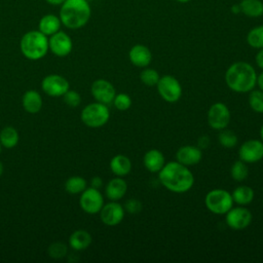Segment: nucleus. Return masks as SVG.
<instances>
[{"label": "nucleus", "instance_id": "nucleus-20", "mask_svg": "<svg viewBox=\"0 0 263 263\" xmlns=\"http://www.w3.org/2000/svg\"><path fill=\"white\" fill-rule=\"evenodd\" d=\"M62 22L59 15L55 14H45L43 15L38 23V30L43 33L45 36L49 37L61 30Z\"/></svg>", "mask_w": 263, "mask_h": 263}, {"label": "nucleus", "instance_id": "nucleus-37", "mask_svg": "<svg viewBox=\"0 0 263 263\" xmlns=\"http://www.w3.org/2000/svg\"><path fill=\"white\" fill-rule=\"evenodd\" d=\"M211 141H210V138L208 136H201L198 138V141H197V147L199 149H205L209 147Z\"/></svg>", "mask_w": 263, "mask_h": 263}, {"label": "nucleus", "instance_id": "nucleus-33", "mask_svg": "<svg viewBox=\"0 0 263 263\" xmlns=\"http://www.w3.org/2000/svg\"><path fill=\"white\" fill-rule=\"evenodd\" d=\"M113 105L114 107L119 110V111H126L130 108L132 106V98L124 92H120V93H116L113 100Z\"/></svg>", "mask_w": 263, "mask_h": 263}, {"label": "nucleus", "instance_id": "nucleus-18", "mask_svg": "<svg viewBox=\"0 0 263 263\" xmlns=\"http://www.w3.org/2000/svg\"><path fill=\"white\" fill-rule=\"evenodd\" d=\"M127 192V184L122 179V177H115L111 179L106 187H105V194L109 200L118 201Z\"/></svg>", "mask_w": 263, "mask_h": 263}, {"label": "nucleus", "instance_id": "nucleus-25", "mask_svg": "<svg viewBox=\"0 0 263 263\" xmlns=\"http://www.w3.org/2000/svg\"><path fill=\"white\" fill-rule=\"evenodd\" d=\"M238 5L240 12L249 17L263 15V2L261 0H241Z\"/></svg>", "mask_w": 263, "mask_h": 263}, {"label": "nucleus", "instance_id": "nucleus-36", "mask_svg": "<svg viewBox=\"0 0 263 263\" xmlns=\"http://www.w3.org/2000/svg\"><path fill=\"white\" fill-rule=\"evenodd\" d=\"M123 208H124V211L127 212L128 214L135 215V214H139L142 211L143 204L137 198H129L125 201Z\"/></svg>", "mask_w": 263, "mask_h": 263}, {"label": "nucleus", "instance_id": "nucleus-39", "mask_svg": "<svg viewBox=\"0 0 263 263\" xmlns=\"http://www.w3.org/2000/svg\"><path fill=\"white\" fill-rule=\"evenodd\" d=\"M103 186V180L102 178L100 177H93L91 180H90V187L92 188H96V189H100L101 187Z\"/></svg>", "mask_w": 263, "mask_h": 263}, {"label": "nucleus", "instance_id": "nucleus-13", "mask_svg": "<svg viewBox=\"0 0 263 263\" xmlns=\"http://www.w3.org/2000/svg\"><path fill=\"white\" fill-rule=\"evenodd\" d=\"M48 46L54 55L63 58L72 51L73 42L67 33L60 30L48 37Z\"/></svg>", "mask_w": 263, "mask_h": 263}, {"label": "nucleus", "instance_id": "nucleus-7", "mask_svg": "<svg viewBox=\"0 0 263 263\" xmlns=\"http://www.w3.org/2000/svg\"><path fill=\"white\" fill-rule=\"evenodd\" d=\"M157 92L161 99L167 103H176L182 97V85L180 81L172 75L160 76L156 84Z\"/></svg>", "mask_w": 263, "mask_h": 263}, {"label": "nucleus", "instance_id": "nucleus-5", "mask_svg": "<svg viewBox=\"0 0 263 263\" xmlns=\"http://www.w3.org/2000/svg\"><path fill=\"white\" fill-rule=\"evenodd\" d=\"M80 117L86 126L98 128L108 122L110 118V110L107 105L96 101L82 109Z\"/></svg>", "mask_w": 263, "mask_h": 263}, {"label": "nucleus", "instance_id": "nucleus-35", "mask_svg": "<svg viewBox=\"0 0 263 263\" xmlns=\"http://www.w3.org/2000/svg\"><path fill=\"white\" fill-rule=\"evenodd\" d=\"M64 103L68 105L71 108H76L80 105L81 103V97L76 90H68L64 96H63Z\"/></svg>", "mask_w": 263, "mask_h": 263}, {"label": "nucleus", "instance_id": "nucleus-44", "mask_svg": "<svg viewBox=\"0 0 263 263\" xmlns=\"http://www.w3.org/2000/svg\"><path fill=\"white\" fill-rule=\"evenodd\" d=\"M2 173H3V164H2V162L0 161V176L2 175Z\"/></svg>", "mask_w": 263, "mask_h": 263}, {"label": "nucleus", "instance_id": "nucleus-38", "mask_svg": "<svg viewBox=\"0 0 263 263\" xmlns=\"http://www.w3.org/2000/svg\"><path fill=\"white\" fill-rule=\"evenodd\" d=\"M255 62H256V65L263 70V48H260L258 50V52L256 53V57H255Z\"/></svg>", "mask_w": 263, "mask_h": 263}, {"label": "nucleus", "instance_id": "nucleus-30", "mask_svg": "<svg viewBox=\"0 0 263 263\" xmlns=\"http://www.w3.org/2000/svg\"><path fill=\"white\" fill-rule=\"evenodd\" d=\"M219 132L220 133L218 135V141L222 147L230 149V148H233L236 146L238 139H237V136L232 130L227 129V127H226Z\"/></svg>", "mask_w": 263, "mask_h": 263}, {"label": "nucleus", "instance_id": "nucleus-16", "mask_svg": "<svg viewBox=\"0 0 263 263\" xmlns=\"http://www.w3.org/2000/svg\"><path fill=\"white\" fill-rule=\"evenodd\" d=\"M202 158V151L197 146L185 145L181 146L176 152V160L186 166L197 164Z\"/></svg>", "mask_w": 263, "mask_h": 263}, {"label": "nucleus", "instance_id": "nucleus-21", "mask_svg": "<svg viewBox=\"0 0 263 263\" xmlns=\"http://www.w3.org/2000/svg\"><path fill=\"white\" fill-rule=\"evenodd\" d=\"M110 170L116 177H124L132 171V161L127 156L117 154L110 160Z\"/></svg>", "mask_w": 263, "mask_h": 263}, {"label": "nucleus", "instance_id": "nucleus-8", "mask_svg": "<svg viewBox=\"0 0 263 263\" xmlns=\"http://www.w3.org/2000/svg\"><path fill=\"white\" fill-rule=\"evenodd\" d=\"M206 119L209 126L213 129H224L228 126L231 119L230 110L227 105L222 102L214 103L208 111Z\"/></svg>", "mask_w": 263, "mask_h": 263}, {"label": "nucleus", "instance_id": "nucleus-28", "mask_svg": "<svg viewBox=\"0 0 263 263\" xmlns=\"http://www.w3.org/2000/svg\"><path fill=\"white\" fill-rule=\"evenodd\" d=\"M247 43L256 49L263 48V25L254 27L248 32Z\"/></svg>", "mask_w": 263, "mask_h": 263}, {"label": "nucleus", "instance_id": "nucleus-27", "mask_svg": "<svg viewBox=\"0 0 263 263\" xmlns=\"http://www.w3.org/2000/svg\"><path fill=\"white\" fill-rule=\"evenodd\" d=\"M86 180L80 176L70 177L65 183V189L70 194H78L86 189Z\"/></svg>", "mask_w": 263, "mask_h": 263}, {"label": "nucleus", "instance_id": "nucleus-29", "mask_svg": "<svg viewBox=\"0 0 263 263\" xmlns=\"http://www.w3.org/2000/svg\"><path fill=\"white\" fill-rule=\"evenodd\" d=\"M230 176L234 181L242 182L249 176V167L247 163L240 159L234 161L230 167Z\"/></svg>", "mask_w": 263, "mask_h": 263}, {"label": "nucleus", "instance_id": "nucleus-26", "mask_svg": "<svg viewBox=\"0 0 263 263\" xmlns=\"http://www.w3.org/2000/svg\"><path fill=\"white\" fill-rule=\"evenodd\" d=\"M18 143V133L12 126H5L0 132V144L5 148H13Z\"/></svg>", "mask_w": 263, "mask_h": 263}, {"label": "nucleus", "instance_id": "nucleus-17", "mask_svg": "<svg viewBox=\"0 0 263 263\" xmlns=\"http://www.w3.org/2000/svg\"><path fill=\"white\" fill-rule=\"evenodd\" d=\"M130 63L139 68H146L152 62V52L144 44H136L128 51Z\"/></svg>", "mask_w": 263, "mask_h": 263}, {"label": "nucleus", "instance_id": "nucleus-19", "mask_svg": "<svg viewBox=\"0 0 263 263\" xmlns=\"http://www.w3.org/2000/svg\"><path fill=\"white\" fill-rule=\"evenodd\" d=\"M143 163L150 173H158L165 164V158L160 150L153 148L144 154Z\"/></svg>", "mask_w": 263, "mask_h": 263}, {"label": "nucleus", "instance_id": "nucleus-40", "mask_svg": "<svg viewBox=\"0 0 263 263\" xmlns=\"http://www.w3.org/2000/svg\"><path fill=\"white\" fill-rule=\"evenodd\" d=\"M256 85H258L259 89H261L263 91V71L257 75V82H256Z\"/></svg>", "mask_w": 263, "mask_h": 263}, {"label": "nucleus", "instance_id": "nucleus-10", "mask_svg": "<svg viewBox=\"0 0 263 263\" xmlns=\"http://www.w3.org/2000/svg\"><path fill=\"white\" fill-rule=\"evenodd\" d=\"M79 205L86 214L95 215L100 213L104 205V197L100 189L89 187L81 192L79 197Z\"/></svg>", "mask_w": 263, "mask_h": 263}, {"label": "nucleus", "instance_id": "nucleus-22", "mask_svg": "<svg viewBox=\"0 0 263 263\" xmlns=\"http://www.w3.org/2000/svg\"><path fill=\"white\" fill-rule=\"evenodd\" d=\"M23 108L28 113H37L42 108V98L37 90L30 89L26 91L22 98Z\"/></svg>", "mask_w": 263, "mask_h": 263}, {"label": "nucleus", "instance_id": "nucleus-24", "mask_svg": "<svg viewBox=\"0 0 263 263\" xmlns=\"http://www.w3.org/2000/svg\"><path fill=\"white\" fill-rule=\"evenodd\" d=\"M231 196L234 203L238 205H247L253 201L255 197V192L252 187L248 185H240V186H237L232 191Z\"/></svg>", "mask_w": 263, "mask_h": 263}, {"label": "nucleus", "instance_id": "nucleus-3", "mask_svg": "<svg viewBox=\"0 0 263 263\" xmlns=\"http://www.w3.org/2000/svg\"><path fill=\"white\" fill-rule=\"evenodd\" d=\"M91 16L88 0H66L60 6L59 17L62 25L71 30L84 27Z\"/></svg>", "mask_w": 263, "mask_h": 263}, {"label": "nucleus", "instance_id": "nucleus-34", "mask_svg": "<svg viewBox=\"0 0 263 263\" xmlns=\"http://www.w3.org/2000/svg\"><path fill=\"white\" fill-rule=\"evenodd\" d=\"M48 255L49 257L53 258V259H61V258H64L67 253H68V247L66 243L64 242H61V241H57V242H53L51 243L49 247H48Z\"/></svg>", "mask_w": 263, "mask_h": 263}, {"label": "nucleus", "instance_id": "nucleus-23", "mask_svg": "<svg viewBox=\"0 0 263 263\" xmlns=\"http://www.w3.org/2000/svg\"><path fill=\"white\" fill-rule=\"evenodd\" d=\"M91 240L92 238L89 232L83 229H78L70 235L69 246L75 251H82L89 247Z\"/></svg>", "mask_w": 263, "mask_h": 263}, {"label": "nucleus", "instance_id": "nucleus-2", "mask_svg": "<svg viewBox=\"0 0 263 263\" xmlns=\"http://www.w3.org/2000/svg\"><path fill=\"white\" fill-rule=\"evenodd\" d=\"M257 72L248 62H235L231 64L225 73V82L234 92H250L256 86Z\"/></svg>", "mask_w": 263, "mask_h": 263}, {"label": "nucleus", "instance_id": "nucleus-9", "mask_svg": "<svg viewBox=\"0 0 263 263\" xmlns=\"http://www.w3.org/2000/svg\"><path fill=\"white\" fill-rule=\"evenodd\" d=\"M253 216L249 209L243 205L232 206L225 214V222L232 230H242L252 222Z\"/></svg>", "mask_w": 263, "mask_h": 263}, {"label": "nucleus", "instance_id": "nucleus-11", "mask_svg": "<svg viewBox=\"0 0 263 263\" xmlns=\"http://www.w3.org/2000/svg\"><path fill=\"white\" fill-rule=\"evenodd\" d=\"M238 157L246 163H255L263 159V142L251 139L243 142L238 149Z\"/></svg>", "mask_w": 263, "mask_h": 263}, {"label": "nucleus", "instance_id": "nucleus-6", "mask_svg": "<svg viewBox=\"0 0 263 263\" xmlns=\"http://www.w3.org/2000/svg\"><path fill=\"white\" fill-rule=\"evenodd\" d=\"M233 203L231 193L225 189H212L204 196L205 208L216 215H225L233 206Z\"/></svg>", "mask_w": 263, "mask_h": 263}, {"label": "nucleus", "instance_id": "nucleus-43", "mask_svg": "<svg viewBox=\"0 0 263 263\" xmlns=\"http://www.w3.org/2000/svg\"><path fill=\"white\" fill-rule=\"evenodd\" d=\"M175 1H177V2H179V3H187V2H189V1H191V0H175Z\"/></svg>", "mask_w": 263, "mask_h": 263}, {"label": "nucleus", "instance_id": "nucleus-12", "mask_svg": "<svg viewBox=\"0 0 263 263\" xmlns=\"http://www.w3.org/2000/svg\"><path fill=\"white\" fill-rule=\"evenodd\" d=\"M68 80L58 74H50L43 78L41 82L42 90L50 97H63L69 90Z\"/></svg>", "mask_w": 263, "mask_h": 263}, {"label": "nucleus", "instance_id": "nucleus-45", "mask_svg": "<svg viewBox=\"0 0 263 263\" xmlns=\"http://www.w3.org/2000/svg\"><path fill=\"white\" fill-rule=\"evenodd\" d=\"M0 153H1V144H0Z\"/></svg>", "mask_w": 263, "mask_h": 263}, {"label": "nucleus", "instance_id": "nucleus-32", "mask_svg": "<svg viewBox=\"0 0 263 263\" xmlns=\"http://www.w3.org/2000/svg\"><path fill=\"white\" fill-rule=\"evenodd\" d=\"M159 78H160L159 73L152 68L146 67L140 74V79L142 83L147 86H156Z\"/></svg>", "mask_w": 263, "mask_h": 263}, {"label": "nucleus", "instance_id": "nucleus-41", "mask_svg": "<svg viewBox=\"0 0 263 263\" xmlns=\"http://www.w3.org/2000/svg\"><path fill=\"white\" fill-rule=\"evenodd\" d=\"M66 0H45L46 3L53 5V6H61Z\"/></svg>", "mask_w": 263, "mask_h": 263}, {"label": "nucleus", "instance_id": "nucleus-42", "mask_svg": "<svg viewBox=\"0 0 263 263\" xmlns=\"http://www.w3.org/2000/svg\"><path fill=\"white\" fill-rule=\"evenodd\" d=\"M260 137H261V141L263 142V124H262V126L260 128Z\"/></svg>", "mask_w": 263, "mask_h": 263}, {"label": "nucleus", "instance_id": "nucleus-4", "mask_svg": "<svg viewBox=\"0 0 263 263\" xmlns=\"http://www.w3.org/2000/svg\"><path fill=\"white\" fill-rule=\"evenodd\" d=\"M20 48L25 58L37 61L46 55L49 50L48 37L39 30H32L25 33L20 42Z\"/></svg>", "mask_w": 263, "mask_h": 263}, {"label": "nucleus", "instance_id": "nucleus-15", "mask_svg": "<svg viewBox=\"0 0 263 263\" xmlns=\"http://www.w3.org/2000/svg\"><path fill=\"white\" fill-rule=\"evenodd\" d=\"M90 92L97 102L105 105L111 104L116 95L113 84L106 79H97L90 86Z\"/></svg>", "mask_w": 263, "mask_h": 263}, {"label": "nucleus", "instance_id": "nucleus-14", "mask_svg": "<svg viewBox=\"0 0 263 263\" xmlns=\"http://www.w3.org/2000/svg\"><path fill=\"white\" fill-rule=\"evenodd\" d=\"M125 211L123 205L117 201L111 200L108 203H104L100 211L101 221L107 226H116L123 220Z\"/></svg>", "mask_w": 263, "mask_h": 263}, {"label": "nucleus", "instance_id": "nucleus-31", "mask_svg": "<svg viewBox=\"0 0 263 263\" xmlns=\"http://www.w3.org/2000/svg\"><path fill=\"white\" fill-rule=\"evenodd\" d=\"M249 106L256 113H263V91L261 89H252L249 93Z\"/></svg>", "mask_w": 263, "mask_h": 263}, {"label": "nucleus", "instance_id": "nucleus-1", "mask_svg": "<svg viewBox=\"0 0 263 263\" xmlns=\"http://www.w3.org/2000/svg\"><path fill=\"white\" fill-rule=\"evenodd\" d=\"M157 174L161 185L174 193L188 192L194 185V176L189 167L177 160L165 162Z\"/></svg>", "mask_w": 263, "mask_h": 263}]
</instances>
